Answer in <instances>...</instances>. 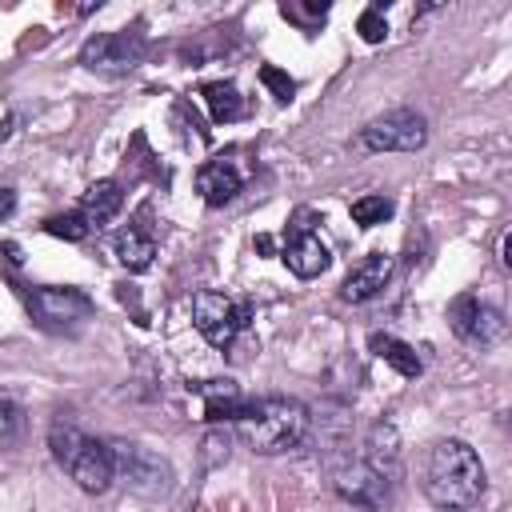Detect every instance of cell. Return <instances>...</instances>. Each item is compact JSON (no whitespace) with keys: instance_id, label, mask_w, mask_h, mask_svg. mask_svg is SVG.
Wrapping results in <instances>:
<instances>
[{"instance_id":"obj_26","label":"cell","mask_w":512,"mask_h":512,"mask_svg":"<svg viewBox=\"0 0 512 512\" xmlns=\"http://www.w3.org/2000/svg\"><path fill=\"white\" fill-rule=\"evenodd\" d=\"M204 448H208V464H216V460H224V456H228V436H220V432H216V436H208V440H204Z\"/></svg>"},{"instance_id":"obj_10","label":"cell","mask_w":512,"mask_h":512,"mask_svg":"<svg viewBox=\"0 0 512 512\" xmlns=\"http://www.w3.org/2000/svg\"><path fill=\"white\" fill-rule=\"evenodd\" d=\"M336 488H340L344 500H352V504H360L368 512H380L388 504V480H384V472L376 464H352V468H344L336 476Z\"/></svg>"},{"instance_id":"obj_11","label":"cell","mask_w":512,"mask_h":512,"mask_svg":"<svg viewBox=\"0 0 512 512\" xmlns=\"http://www.w3.org/2000/svg\"><path fill=\"white\" fill-rule=\"evenodd\" d=\"M280 260L288 264V272H292V276L312 280V276H320V272L328 268V260H332V256H328V248L320 244V236L292 228V236H288V244H284Z\"/></svg>"},{"instance_id":"obj_3","label":"cell","mask_w":512,"mask_h":512,"mask_svg":"<svg viewBox=\"0 0 512 512\" xmlns=\"http://www.w3.org/2000/svg\"><path fill=\"white\" fill-rule=\"evenodd\" d=\"M424 140H428L424 116L412 112V108H392V112L368 120L360 128L356 144L364 152H416V148H424Z\"/></svg>"},{"instance_id":"obj_13","label":"cell","mask_w":512,"mask_h":512,"mask_svg":"<svg viewBox=\"0 0 512 512\" xmlns=\"http://www.w3.org/2000/svg\"><path fill=\"white\" fill-rule=\"evenodd\" d=\"M196 192H200V200H204L208 208H224V204L240 192V172H236L228 160H208V164H200V172H196Z\"/></svg>"},{"instance_id":"obj_21","label":"cell","mask_w":512,"mask_h":512,"mask_svg":"<svg viewBox=\"0 0 512 512\" xmlns=\"http://www.w3.org/2000/svg\"><path fill=\"white\" fill-rule=\"evenodd\" d=\"M24 432V408L0 392V444H16Z\"/></svg>"},{"instance_id":"obj_27","label":"cell","mask_w":512,"mask_h":512,"mask_svg":"<svg viewBox=\"0 0 512 512\" xmlns=\"http://www.w3.org/2000/svg\"><path fill=\"white\" fill-rule=\"evenodd\" d=\"M12 208H16V192H12V188H0V220H4Z\"/></svg>"},{"instance_id":"obj_5","label":"cell","mask_w":512,"mask_h":512,"mask_svg":"<svg viewBox=\"0 0 512 512\" xmlns=\"http://www.w3.org/2000/svg\"><path fill=\"white\" fill-rule=\"evenodd\" d=\"M144 56V40L140 32H100L84 44L80 52V64L92 68V72H108V76H124L140 64Z\"/></svg>"},{"instance_id":"obj_20","label":"cell","mask_w":512,"mask_h":512,"mask_svg":"<svg viewBox=\"0 0 512 512\" xmlns=\"http://www.w3.org/2000/svg\"><path fill=\"white\" fill-rule=\"evenodd\" d=\"M44 232H48V236H60V240H84V236L92 232V224H88L80 212H64V216L44 220Z\"/></svg>"},{"instance_id":"obj_12","label":"cell","mask_w":512,"mask_h":512,"mask_svg":"<svg viewBox=\"0 0 512 512\" xmlns=\"http://www.w3.org/2000/svg\"><path fill=\"white\" fill-rule=\"evenodd\" d=\"M388 272H392V260H388L384 252H372V256H364V260L344 276L340 296H344L348 304H364V300H372V296L388 284Z\"/></svg>"},{"instance_id":"obj_16","label":"cell","mask_w":512,"mask_h":512,"mask_svg":"<svg viewBox=\"0 0 512 512\" xmlns=\"http://www.w3.org/2000/svg\"><path fill=\"white\" fill-rule=\"evenodd\" d=\"M368 348H372L384 364H392L400 376H420V356H416L412 344H404V340H396V336H388V332H372Z\"/></svg>"},{"instance_id":"obj_18","label":"cell","mask_w":512,"mask_h":512,"mask_svg":"<svg viewBox=\"0 0 512 512\" xmlns=\"http://www.w3.org/2000/svg\"><path fill=\"white\" fill-rule=\"evenodd\" d=\"M116 256H120V264H124L128 272H144V268L152 264V256H156V244H152L148 232L124 228V232L116 236Z\"/></svg>"},{"instance_id":"obj_15","label":"cell","mask_w":512,"mask_h":512,"mask_svg":"<svg viewBox=\"0 0 512 512\" xmlns=\"http://www.w3.org/2000/svg\"><path fill=\"white\" fill-rule=\"evenodd\" d=\"M124 208V192H120V184L116 180H96L88 192H84V200H80V216L88 220V224H108L116 212Z\"/></svg>"},{"instance_id":"obj_22","label":"cell","mask_w":512,"mask_h":512,"mask_svg":"<svg viewBox=\"0 0 512 512\" xmlns=\"http://www.w3.org/2000/svg\"><path fill=\"white\" fill-rule=\"evenodd\" d=\"M280 16L292 20V24L304 28V32H316V28L324 24L328 8H324V4H280Z\"/></svg>"},{"instance_id":"obj_17","label":"cell","mask_w":512,"mask_h":512,"mask_svg":"<svg viewBox=\"0 0 512 512\" xmlns=\"http://www.w3.org/2000/svg\"><path fill=\"white\" fill-rule=\"evenodd\" d=\"M200 92H204V104H208V112H212L216 124H232V120L244 116V96L236 92V84L212 80V84H204Z\"/></svg>"},{"instance_id":"obj_4","label":"cell","mask_w":512,"mask_h":512,"mask_svg":"<svg viewBox=\"0 0 512 512\" xmlns=\"http://www.w3.org/2000/svg\"><path fill=\"white\" fill-rule=\"evenodd\" d=\"M192 320H196V332L212 344V348H228L236 340V332L244 328V308L232 304L224 292H196L192 296Z\"/></svg>"},{"instance_id":"obj_2","label":"cell","mask_w":512,"mask_h":512,"mask_svg":"<svg viewBox=\"0 0 512 512\" xmlns=\"http://www.w3.org/2000/svg\"><path fill=\"white\" fill-rule=\"evenodd\" d=\"M236 432L240 440L260 452V456H272V452H288L304 440L308 432V408L300 400H288V396H264V400H248V408L240 412L236 420Z\"/></svg>"},{"instance_id":"obj_24","label":"cell","mask_w":512,"mask_h":512,"mask_svg":"<svg viewBox=\"0 0 512 512\" xmlns=\"http://www.w3.org/2000/svg\"><path fill=\"white\" fill-rule=\"evenodd\" d=\"M260 80H264V88H268L280 104H288V100H292V92H296V80H292L288 72L272 68V64H264V68H260Z\"/></svg>"},{"instance_id":"obj_14","label":"cell","mask_w":512,"mask_h":512,"mask_svg":"<svg viewBox=\"0 0 512 512\" xmlns=\"http://www.w3.org/2000/svg\"><path fill=\"white\" fill-rule=\"evenodd\" d=\"M196 392L204 396V420H240L248 408V396L236 388V380H204Z\"/></svg>"},{"instance_id":"obj_23","label":"cell","mask_w":512,"mask_h":512,"mask_svg":"<svg viewBox=\"0 0 512 512\" xmlns=\"http://www.w3.org/2000/svg\"><path fill=\"white\" fill-rule=\"evenodd\" d=\"M48 444H52V456H56V464H64V468H68V464L76 460L80 444H84V432H76V428H52Z\"/></svg>"},{"instance_id":"obj_1","label":"cell","mask_w":512,"mask_h":512,"mask_svg":"<svg viewBox=\"0 0 512 512\" xmlns=\"http://www.w3.org/2000/svg\"><path fill=\"white\" fill-rule=\"evenodd\" d=\"M484 492V464L464 440H436L424 460V496L436 508H472Z\"/></svg>"},{"instance_id":"obj_9","label":"cell","mask_w":512,"mask_h":512,"mask_svg":"<svg viewBox=\"0 0 512 512\" xmlns=\"http://www.w3.org/2000/svg\"><path fill=\"white\" fill-rule=\"evenodd\" d=\"M28 308L44 324H72V320H84L92 312V300L80 288H32Z\"/></svg>"},{"instance_id":"obj_19","label":"cell","mask_w":512,"mask_h":512,"mask_svg":"<svg viewBox=\"0 0 512 512\" xmlns=\"http://www.w3.org/2000/svg\"><path fill=\"white\" fill-rule=\"evenodd\" d=\"M388 216H392V200H384V196H360V200H352V220L364 224V228L384 224Z\"/></svg>"},{"instance_id":"obj_7","label":"cell","mask_w":512,"mask_h":512,"mask_svg":"<svg viewBox=\"0 0 512 512\" xmlns=\"http://www.w3.org/2000/svg\"><path fill=\"white\" fill-rule=\"evenodd\" d=\"M68 472H72V480H76L84 492L100 496V492H108L112 480H116V452H112L108 444L84 436V444H80L76 460L68 464Z\"/></svg>"},{"instance_id":"obj_8","label":"cell","mask_w":512,"mask_h":512,"mask_svg":"<svg viewBox=\"0 0 512 512\" xmlns=\"http://www.w3.org/2000/svg\"><path fill=\"white\" fill-rule=\"evenodd\" d=\"M112 452H116V468L124 472V480L132 484V492L156 496V492L168 488V464H164L156 452L132 448V444H120V448H112Z\"/></svg>"},{"instance_id":"obj_6","label":"cell","mask_w":512,"mask_h":512,"mask_svg":"<svg viewBox=\"0 0 512 512\" xmlns=\"http://www.w3.org/2000/svg\"><path fill=\"white\" fill-rule=\"evenodd\" d=\"M448 324H452V332L460 336V340H468V344H496L500 336H504V316H500V308H492V304H484L480 296H456L452 304H448Z\"/></svg>"},{"instance_id":"obj_28","label":"cell","mask_w":512,"mask_h":512,"mask_svg":"<svg viewBox=\"0 0 512 512\" xmlns=\"http://www.w3.org/2000/svg\"><path fill=\"white\" fill-rule=\"evenodd\" d=\"M256 248H260V252H272V248H276V240H272V236H256Z\"/></svg>"},{"instance_id":"obj_25","label":"cell","mask_w":512,"mask_h":512,"mask_svg":"<svg viewBox=\"0 0 512 512\" xmlns=\"http://www.w3.org/2000/svg\"><path fill=\"white\" fill-rule=\"evenodd\" d=\"M356 32H360V40H364V44H380V40L388 36V20H384V12H380V8H368V12H360V24H356Z\"/></svg>"}]
</instances>
